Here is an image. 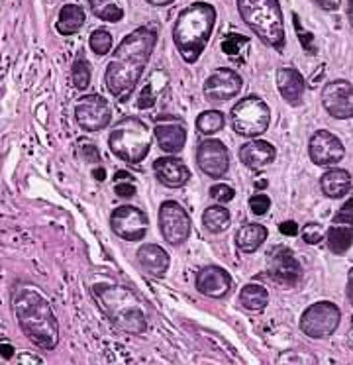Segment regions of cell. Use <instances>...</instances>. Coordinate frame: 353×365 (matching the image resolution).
<instances>
[{"label":"cell","instance_id":"6da1fadb","mask_svg":"<svg viewBox=\"0 0 353 365\" xmlns=\"http://www.w3.org/2000/svg\"><path fill=\"white\" fill-rule=\"evenodd\" d=\"M155 43L157 34L151 28H138L120 41L106 67V88L114 98L122 103L130 98L143 77Z\"/></svg>","mask_w":353,"mask_h":365},{"label":"cell","instance_id":"7a4b0ae2","mask_svg":"<svg viewBox=\"0 0 353 365\" xmlns=\"http://www.w3.org/2000/svg\"><path fill=\"white\" fill-rule=\"evenodd\" d=\"M12 310L24 336L39 349H55L59 344V322L51 304L36 287L18 285L12 293Z\"/></svg>","mask_w":353,"mask_h":365},{"label":"cell","instance_id":"3957f363","mask_svg":"<svg viewBox=\"0 0 353 365\" xmlns=\"http://www.w3.org/2000/svg\"><path fill=\"white\" fill-rule=\"evenodd\" d=\"M214 24L216 10L208 2H193L185 10H180L173 28V41L187 63H196L198 57L203 56L210 41Z\"/></svg>","mask_w":353,"mask_h":365},{"label":"cell","instance_id":"277c9868","mask_svg":"<svg viewBox=\"0 0 353 365\" xmlns=\"http://www.w3.org/2000/svg\"><path fill=\"white\" fill-rule=\"evenodd\" d=\"M237 10L251 32L267 46L285 48V20L279 0H237Z\"/></svg>","mask_w":353,"mask_h":365},{"label":"cell","instance_id":"5b68a950","mask_svg":"<svg viewBox=\"0 0 353 365\" xmlns=\"http://www.w3.org/2000/svg\"><path fill=\"white\" fill-rule=\"evenodd\" d=\"M94 294L101 301L102 310L108 314V318L114 324L128 334L145 332L148 320L141 310L140 302L128 289L118 285H96Z\"/></svg>","mask_w":353,"mask_h":365},{"label":"cell","instance_id":"8992f818","mask_svg":"<svg viewBox=\"0 0 353 365\" xmlns=\"http://www.w3.org/2000/svg\"><path fill=\"white\" fill-rule=\"evenodd\" d=\"M110 151L126 163H140L148 158L151 132L145 122L135 116H126L118 122L108 138Z\"/></svg>","mask_w":353,"mask_h":365},{"label":"cell","instance_id":"52a82bcc","mask_svg":"<svg viewBox=\"0 0 353 365\" xmlns=\"http://www.w3.org/2000/svg\"><path fill=\"white\" fill-rule=\"evenodd\" d=\"M232 128L237 135L257 138L271 124V108L259 96H245L230 112Z\"/></svg>","mask_w":353,"mask_h":365},{"label":"cell","instance_id":"ba28073f","mask_svg":"<svg viewBox=\"0 0 353 365\" xmlns=\"http://www.w3.org/2000/svg\"><path fill=\"white\" fill-rule=\"evenodd\" d=\"M342 320V310L334 302L318 301L310 304L300 317V330L314 340H324L336 332Z\"/></svg>","mask_w":353,"mask_h":365},{"label":"cell","instance_id":"9c48e42d","mask_svg":"<svg viewBox=\"0 0 353 365\" xmlns=\"http://www.w3.org/2000/svg\"><path fill=\"white\" fill-rule=\"evenodd\" d=\"M159 230L171 246H183L190 236L193 220L185 208L175 200H165L159 207Z\"/></svg>","mask_w":353,"mask_h":365},{"label":"cell","instance_id":"30bf717a","mask_svg":"<svg viewBox=\"0 0 353 365\" xmlns=\"http://www.w3.org/2000/svg\"><path fill=\"white\" fill-rule=\"evenodd\" d=\"M75 118L85 132H98L110 124L112 106L104 96L86 95L78 98L77 106H75Z\"/></svg>","mask_w":353,"mask_h":365},{"label":"cell","instance_id":"8fae6325","mask_svg":"<svg viewBox=\"0 0 353 365\" xmlns=\"http://www.w3.org/2000/svg\"><path fill=\"white\" fill-rule=\"evenodd\" d=\"M322 104L334 118H353V85L344 79L326 83L322 88Z\"/></svg>","mask_w":353,"mask_h":365},{"label":"cell","instance_id":"7c38bea8","mask_svg":"<svg viewBox=\"0 0 353 365\" xmlns=\"http://www.w3.org/2000/svg\"><path fill=\"white\" fill-rule=\"evenodd\" d=\"M110 226L126 242H140L148 234V216L135 207H120L110 216Z\"/></svg>","mask_w":353,"mask_h":365},{"label":"cell","instance_id":"4fadbf2b","mask_svg":"<svg viewBox=\"0 0 353 365\" xmlns=\"http://www.w3.org/2000/svg\"><path fill=\"white\" fill-rule=\"evenodd\" d=\"M243 79L234 69H216L204 81V96L210 104H224L240 95Z\"/></svg>","mask_w":353,"mask_h":365},{"label":"cell","instance_id":"5bb4252c","mask_svg":"<svg viewBox=\"0 0 353 365\" xmlns=\"http://www.w3.org/2000/svg\"><path fill=\"white\" fill-rule=\"evenodd\" d=\"M328 247L332 254L344 255L353 244V199L345 200L336 216L332 218L328 234Z\"/></svg>","mask_w":353,"mask_h":365},{"label":"cell","instance_id":"9a60e30c","mask_svg":"<svg viewBox=\"0 0 353 365\" xmlns=\"http://www.w3.org/2000/svg\"><path fill=\"white\" fill-rule=\"evenodd\" d=\"M196 163L204 175L212 179H220L230 169V153L220 140H204L196 150Z\"/></svg>","mask_w":353,"mask_h":365},{"label":"cell","instance_id":"2e32d148","mask_svg":"<svg viewBox=\"0 0 353 365\" xmlns=\"http://www.w3.org/2000/svg\"><path fill=\"white\" fill-rule=\"evenodd\" d=\"M308 153H310V159H312L316 165L328 167L336 165V163H339L344 159L345 148L344 143L339 142L337 135H334L328 130H318L310 138Z\"/></svg>","mask_w":353,"mask_h":365},{"label":"cell","instance_id":"e0dca14e","mask_svg":"<svg viewBox=\"0 0 353 365\" xmlns=\"http://www.w3.org/2000/svg\"><path fill=\"white\" fill-rule=\"evenodd\" d=\"M269 271L281 285L297 287L302 279V267L289 247L275 246L269 252Z\"/></svg>","mask_w":353,"mask_h":365},{"label":"cell","instance_id":"ac0fdd59","mask_svg":"<svg viewBox=\"0 0 353 365\" xmlns=\"http://www.w3.org/2000/svg\"><path fill=\"white\" fill-rule=\"evenodd\" d=\"M153 134L159 148L167 153H179L187 143V128L175 116H161L157 120Z\"/></svg>","mask_w":353,"mask_h":365},{"label":"cell","instance_id":"d6986e66","mask_svg":"<svg viewBox=\"0 0 353 365\" xmlns=\"http://www.w3.org/2000/svg\"><path fill=\"white\" fill-rule=\"evenodd\" d=\"M198 293L210 299H224L230 289H232V277L226 269H222L218 265H208L196 273L195 281Z\"/></svg>","mask_w":353,"mask_h":365},{"label":"cell","instance_id":"ffe728a7","mask_svg":"<svg viewBox=\"0 0 353 365\" xmlns=\"http://www.w3.org/2000/svg\"><path fill=\"white\" fill-rule=\"evenodd\" d=\"M157 179L161 185L169 189H179L183 185H187L190 179V169L185 165V161L177 158H159L153 163Z\"/></svg>","mask_w":353,"mask_h":365},{"label":"cell","instance_id":"44dd1931","mask_svg":"<svg viewBox=\"0 0 353 365\" xmlns=\"http://www.w3.org/2000/svg\"><path fill=\"white\" fill-rule=\"evenodd\" d=\"M277 158V150L271 142L265 140H251V142L243 143L240 148V161L250 169H263L269 163H273Z\"/></svg>","mask_w":353,"mask_h":365},{"label":"cell","instance_id":"7402d4cb","mask_svg":"<svg viewBox=\"0 0 353 365\" xmlns=\"http://www.w3.org/2000/svg\"><path fill=\"white\" fill-rule=\"evenodd\" d=\"M305 79L302 75L292 67H281L277 69V88L281 96L290 106H298L305 96Z\"/></svg>","mask_w":353,"mask_h":365},{"label":"cell","instance_id":"603a6c76","mask_svg":"<svg viewBox=\"0 0 353 365\" xmlns=\"http://www.w3.org/2000/svg\"><path fill=\"white\" fill-rule=\"evenodd\" d=\"M135 257H138V263H140L141 269L145 271L148 275H151V277H165V273L169 269V254L161 246H157V244L141 246Z\"/></svg>","mask_w":353,"mask_h":365},{"label":"cell","instance_id":"cb8c5ba5","mask_svg":"<svg viewBox=\"0 0 353 365\" xmlns=\"http://www.w3.org/2000/svg\"><path fill=\"white\" fill-rule=\"evenodd\" d=\"M320 189L328 199H342L352 191V175L334 167L320 177Z\"/></svg>","mask_w":353,"mask_h":365},{"label":"cell","instance_id":"d4e9b609","mask_svg":"<svg viewBox=\"0 0 353 365\" xmlns=\"http://www.w3.org/2000/svg\"><path fill=\"white\" fill-rule=\"evenodd\" d=\"M267 240V228L261 224L250 222L243 224L242 228L235 234V244L242 250L243 254H253L257 252L259 247L263 246V242Z\"/></svg>","mask_w":353,"mask_h":365},{"label":"cell","instance_id":"484cf974","mask_svg":"<svg viewBox=\"0 0 353 365\" xmlns=\"http://www.w3.org/2000/svg\"><path fill=\"white\" fill-rule=\"evenodd\" d=\"M85 10L83 6H78V4H67V6H63L59 10V16H57V32L61 34V36H73V34H77L83 26H85Z\"/></svg>","mask_w":353,"mask_h":365},{"label":"cell","instance_id":"4316f807","mask_svg":"<svg viewBox=\"0 0 353 365\" xmlns=\"http://www.w3.org/2000/svg\"><path fill=\"white\" fill-rule=\"evenodd\" d=\"M269 304V291L257 283H247L240 291V307L247 312H261Z\"/></svg>","mask_w":353,"mask_h":365},{"label":"cell","instance_id":"83f0119b","mask_svg":"<svg viewBox=\"0 0 353 365\" xmlns=\"http://www.w3.org/2000/svg\"><path fill=\"white\" fill-rule=\"evenodd\" d=\"M232 216L224 207H208L203 215L204 228L212 234H222L230 228Z\"/></svg>","mask_w":353,"mask_h":365},{"label":"cell","instance_id":"f1b7e54d","mask_svg":"<svg viewBox=\"0 0 353 365\" xmlns=\"http://www.w3.org/2000/svg\"><path fill=\"white\" fill-rule=\"evenodd\" d=\"M88 6L93 10L96 18H101L104 22H120L124 18V10L118 4L116 0H88Z\"/></svg>","mask_w":353,"mask_h":365},{"label":"cell","instance_id":"f546056e","mask_svg":"<svg viewBox=\"0 0 353 365\" xmlns=\"http://www.w3.org/2000/svg\"><path fill=\"white\" fill-rule=\"evenodd\" d=\"M226 126V118L220 110H206L196 118V130L203 135L218 134Z\"/></svg>","mask_w":353,"mask_h":365},{"label":"cell","instance_id":"4dcf8cb0","mask_svg":"<svg viewBox=\"0 0 353 365\" xmlns=\"http://www.w3.org/2000/svg\"><path fill=\"white\" fill-rule=\"evenodd\" d=\"M91 77H93L91 63L86 61L85 56H78L73 61V67H71V81H73V85L81 88V91H85L91 85Z\"/></svg>","mask_w":353,"mask_h":365},{"label":"cell","instance_id":"1f68e13d","mask_svg":"<svg viewBox=\"0 0 353 365\" xmlns=\"http://www.w3.org/2000/svg\"><path fill=\"white\" fill-rule=\"evenodd\" d=\"M88 43H91V49L96 56H106L112 49V34L108 30H104V28H98V30H94L91 34V41Z\"/></svg>","mask_w":353,"mask_h":365},{"label":"cell","instance_id":"d6a6232c","mask_svg":"<svg viewBox=\"0 0 353 365\" xmlns=\"http://www.w3.org/2000/svg\"><path fill=\"white\" fill-rule=\"evenodd\" d=\"M247 46H250V38H245L242 34H227L224 41H222V49L230 57L240 56Z\"/></svg>","mask_w":353,"mask_h":365},{"label":"cell","instance_id":"836d02e7","mask_svg":"<svg viewBox=\"0 0 353 365\" xmlns=\"http://www.w3.org/2000/svg\"><path fill=\"white\" fill-rule=\"evenodd\" d=\"M157 103V88H155V83H153V77L149 81L148 85L143 87V91L140 93L138 96V108L140 110H149L153 104Z\"/></svg>","mask_w":353,"mask_h":365},{"label":"cell","instance_id":"e575fe53","mask_svg":"<svg viewBox=\"0 0 353 365\" xmlns=\"http://www.w3.org/2000/svg\"><path fill=\"white\" fill-rule=\"evenodd\" d=\"M324 228H322V224L318 222H308L302 228V240H305L308 246H316V244H320L322 240H324Z\"/></svg>","mask_w":353,"mask_h":365},{"label":"cell","instance_id":"d590c367","mask_svg":"<svg viewBox=\"0 0 353 365\" xmlns=\"http://www.w3.org/2000/svg\"><path fill=\"white\" fill-rule=\"evenodd\" d=\"M235 191L230 187V185H226V182H216L214 187L210 189V197L216 202H220V205H226V202H230V200L234 199Z\"/></svg>","mask_w":353,"mask_h":365},{"label":"cell","instance_id":"8d00e7d4","mask_svg":"<svg viewBox=\"0 0 353 365\" xmlns=\"http://www.w3.org/2000/svg\"><path fill=\"white\" fill-rule=\"evenodd\" d=\"M78 151H81L83 159L88 161V163H101V153H98V148H96L93 142L81 140V142H78Z\"/></svg>","mask_w":353,"mask_h":365},{"label":"cell","instance_id":"74e56055","mask_svg":"<svg viewBox=\"0 0 353 365\" xmlns=\"http://www.w3.org/2000/svg\"><path fill=\"white\" fill-rule=\"evenodd\" d=\"M250 208L251 212L255 216H263L271 208V199L263 195V192H259V195H253L250 199Z\"/></svg>","mask_w":353,"mask_h":365},{"label":"cell","instance_id":"f35d334b","mask_svg":"<svg viewBox=\"0 0 353 365\" xmlns=\"http://www.w3.org/2000/svg\"><path fill=\"white\" fill-rule=\"evenodd\" d=\"M295 28H297V34H298V40H300V43H302V48L310 53V56H314L316 53V46H314V36L310 32H306L305 28H300V20H298V16L295 14Z\"/></svg>","mask_w":353,"mask_h":365},{"label":"cell","instance_id":"ab89813d","mask_svg":"<svg viewBox=\"0 0 353 365\" xmlns=\"http://www.w3.org/2000/svg\"><path fill=\"white\" fill-rule=\"evenodd\" d=\"M114 192H116L118 197H122V199H132V197H135V185H132L130 181L116 182Z\"/></svg>","mask_w":353,"mask_h":365},{"label":"cell","instance_id":"60d3db41","mask_svg":"<svg viewBox=\"0 0 353 365\" xmlns=\"http://www.w3.org/2000/svg\"><path fill=\"white\" fill-rule=\"evenodd\" d=\"M279 230H281L282 236H297V234H298V224L295 222V220H287V222H281Z\"/></svg>","mask_w":353,"mask_h":365},{"label":"cell","instance_id":"b9f144b4","mask_svg":"<svg viewBox=\"0 0 353 365\" xmlns=\"http://www.w3.org/2000/svg\"><path fill=\"white\" fill-rule=\"evenodd\" d=\"M322 10H337L339 9V4H342V0H314Z\"/></svg>","mask_w":353,"mask_h":365},{"label":"cell","instance_id":"7bdbcfd3","mask_svg":"<svg viewBox=\"0 0 353 365\" xmlns=\"http://www.w3.org/2000/svg\"><path fill=\"white\" fill-rule=\"evenodd\" d=\"M0 356L4 357V359H10V357L14 356V348L12 346H4V344H0Z\"/></svg>","mask_w":353,"mask_h":365},{"label":"cell","instance_id":"ee69618b","mask_svg":"<svg viewBox=\"0 0 353 365\" xmlns=\"http://www.w3.org/2000/svg\"><path fill=\"white\" fill-rule=\"evenodd\" d=\"M347 299L353 304V267L349 269V275H347Z\"/></svg>","mask_w":353,"mask_h":365},{"label":"cell","instance_id":"f6af8a7d","mask_svg":"<svg viewBox=\"0 0 353 365\" xmlns=\"http://www.w3.org/2000/svg\"><path fill=\"white\" fill-rule=\"evenodd\" d=\"M151 6H169L175 0H148Z\"/></svg>","mask_w":353,"mask_h":365},{"label":"cell","instance_id":"bcb514c9","mask_svg":"<svg viewBox=\"0 0 353 365\" xmlns=\"http://www.w3.org/2000/svg\"><path fill=\"white\" fill-rule=\"evenodd\" d=\"M347 18L353 26V0H347Z\"/></svg>","mask_w":353,"mask_h":365},{"label":"cell","instance_id":"7dc6e473","mask_svg":"<svg viewBox=\"0 0 353 365\" xmlns=\"http://www.w3.org/2000/svg\"><path fill=\"white\" fill-rule=\"evenodd\" d=\"M104 169H96V171H94V177H96V179H98V181H104Z\"/></svg>","mask_w":353,"mask_h":365},{"label":"cell","instance_id":"c3c4849f","mask_svg":"<svg viewBox=\"0 0 353 365\" xmlns=\"http://www.w3.org/2000/svg\"><path fill=\"white\" fill-rule=\"evenodd\" d=\"M116 179H132V177L126 173V171H120V173H116Z\"/></svg>","mask_w":353,"mask_h":365},{"label":"cell","instance_id":"681fc988","mask_svg":"<svg viewBox=\"0 0 353 365\" xmlns=\"http://www.w3.org/2000/svg\"><path fill=\"white\" fill-rule=\"evenodd\" d=\"M255 187H257V189H265V187H267V181H265V179H261V181L255 182Z\"/></svg>","mask_w":353,"mask_h":365}]
</instances>
